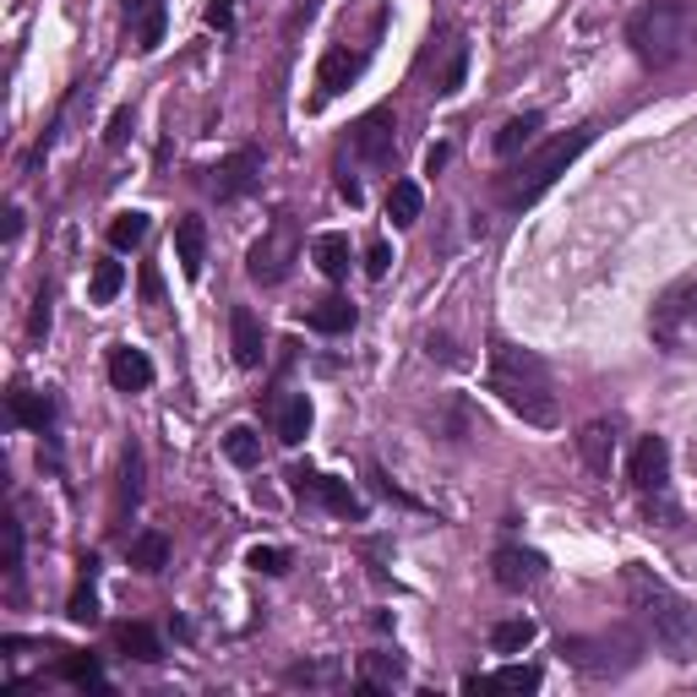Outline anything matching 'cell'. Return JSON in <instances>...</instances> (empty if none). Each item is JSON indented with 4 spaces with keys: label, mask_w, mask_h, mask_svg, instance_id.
I'll return each mask as SVG.
<instances>
[{
    "label": "cell",
    "mask_w": 697,
    "mask_h": 697,
    "mask_svg": "<svg viewBox=\"0 0 697 697\" xmlns=\"http://www.w3.org/2000/svg\"><path fill=\"white\" fill-rule=\"evenodd\" d=\"M126 22H131V33H136V50H158L170 11H164V0H126Z\"/></svg>",
    "instance_id": "17"
},
{
    "label": "cell",
    "mask_w": 697,
    "mask_h": 697,
    "mask_svg": "<svg viewBox=\"0 0 697 697\" xmlns=\"http://www.w3.org/2000/svg\"><path fill=\"white\" fill-rule=\"evenodd\" d=\"M121 289H126V267H121V262H99V267H93V284H88L93 306H110Z\"/></svg>",
    "instance_id": "31"
},
{
    "label": "cell",
    "mask_w": 697,
    "mask_h": 697,
    "mask_svg": "<svg viewBox=\"0 0 697 697\" xmlns=\"http://www.w3.org/2000/svg\"><path fill=\"white\" fill-rule=\"evenodd\" d=\"M229 344H235V366H246V371L262 366L267 332H262V321H256L252 306H235V311H229Z\"/></svg>",
    "instance_id": "13"
},
{
    "label": "cell",
    "mask_w": 697,
    "mask_h": 697,
    "mask_svg": "<svg viewBox=\"0 0 697 697\" xmlns=\"http://www.w3.org/2000/svg\"><path fill=\"white\" fill-rule=\"evenodd\" d=\"M338 191L349 196V207H360V202H366V191H360V181H349V175H338Z\"/></svg>",
    "instance_id": "45"
},
{
    "label": "cell",
    "mask_w": 697,
    "mask_h": 697,
    "mask_svg": "<svg viewBox=\"0 0 697 697\" xmlns=\"http://www.w3.org/2000/svg\"><path fill=\"white\" fill-rule=\"evenodd\" d=\"M295 262H300V224H295L289 213H278V218L267 224V235L246 252V273H252L256 284H284Z\"/></svg>",
    "instance_id": "6"
},
{
    "label": "cell",
    "mask_w": 697,
    "mask_h": 697,
    "mask_svg": "<svg viewBox=\"0 0 697 697\" xmlns=\"http://www.w3.org/2000/svg\"><path fill=\"white\" fill-rule=\"evenodd\" d=\"M491 392L508 403L512 414L523 420V426H556L562 420V403H556V381L545 371V360L540 355H529V349H517L508 338H496L491 344Z\"/></svg>",
    "instance_id": "1"
},
{
    "label": "cell",
    "mask_w": 697,
    "mask_h": 697,
    "mask_svg": "<svg viewBox=\"0 0 697 697\" xmlns=\"http://www.w3.org/2000/svg\"><path fill=\"white\" fill-rule=\"evenodd\" d=\"M463 71H469V50H463V44H452V61H447V71L437 76V93H442V99H452V93L463 88Z\"/></svg>",
    "instance_id": "35"
},
{
    "label": "cell",
    "mask_w": 697,
    "mask_h": 697,
    "mask_svg": "<svg viewBox=\"0 0 697 697\" xmlns=\"http://www.w3.org/2000/svg\"><path fill=\"white\" fill-rule=\"evenodd\" d=\"M273 431H278V442L284 447L306 442V431H311V398H306V392L278 398V403H273Z\"/></svg>",
    "instance_id": "16"
},
{
    "label": "cell",
    "mask_w": 697,
    "mask_h": 697,
    "mask_svg": "<svg viewBox=\"0 0 697 697\" xmlns=\"http://www.w3.org/2000/svg\"><path fill=\"white\" fill-rule=\"evenodd\" d=\"M22 235V207H6V240Z\"/></svg>",
    "instance_id": "46"
},
{
    "label": "cell",
    "mask_w": 697,
    "mask_h": 697,
    "mask_svg": "<svg viewBox=\"0 0 697 697\" xmlns=\"http://www.w3.org/2000/svg\"><path fill=\"white\" fill-rule=\"evenodd\" d=\"M61 676H65V681H76V687H104V676H99V659H93V654H65Z\"/></svg>",
    "instance_id": "34"
},
{
    "label": "cell",
    "mask_w": 697,
    "mask_h": 697,
    "mask_svg": "<svg viewBox=\"0 0 697 697\" xmlns=\"http://www.w3.org/2000/svg\"><path fill=\"white\" fill-rule=\"evenodd\" d=\"M409 676V665H403V654H360V687L366 693H381V687H398Z\"/></svg>",
    "instance_id": "21"
},
{
    "label": "cell",
    "mask_w": 697,
    "mask_h": 697,
    "mask_svg": "<svg viewBox=\"0 0 697 697\" xmlns=\"http://www.w3.org/2000/svg\"><path fill=\"white\" fill-rule=\"evenodd\" d=\"M65 616H71V622H82V627H93V622H99V594H93L88 583H76V594H71Z\"/></svg>",
    "instance_id": "36"
},
{
    "label": "cell",
    "mask_w": 697,
    "mask_h": 697,
    "mask_svg": "<svg viewBox=\"0 0 697 697\" xmlns=\"http://www.w3.org/2000/svg\"><path fill=\"white\" fill-rule=\"evenodd\" d=\"M207 28L229 33V28H235V0H213V6H207Z\"/></svg>",
    "instance_id": "41"
},
{
    "label": "cell",
    "mask_w": 697,
    "mask_h": 697,
    "mask_svg": "<svg viewBox=\"0 0 697 697\" xmlns=\"http://www.w3.org/2000/svg\"><path fill=\"white\" fill-rule=\"evenodd\" d=\"M121 648H126L131 659H142V665H153V659H164V643L153 627H142V622H126L121 627Z\"/></svg>",
    "instance_id": "28"
},
{
    "label": "cell",
    "mask_w": 697,
    "mask_h": 697,
    "mask_svg": "<svg viewBox=\"0 0 697 697\" xmlns=\"http://www.w3.org/2000/svg\"><path fill=\"white\" fill-rule=\"evenodd\" d=\"M256 572H267V577H278V572H289V556L284 551H273V545H256L252 556H246Z\"/></svg>",
    "instance_id": "39"
},
{
    "label": "cell",
    "mask_w": 697,
    "mask_h": 697,
    "mask_svg": "<svg viewBox=\"0 0 697 697\" xmlns=\"http://www.w3.org/2000/svg\"><path fill=\"white\" fill-rule=\"evenodd\" d=\"M295 480V496H317L327 512H338V517H366V502L344 485V480H332V474H317V469H295L289 474Z\"/></svg>",
    "instance_id": "9"
},
{
    "label": "cell",
    "mask_w": 697,
    "mask_h": 697,
    "mask_svg": "<svg viewBox=\"0 0 697 697\" xmlns=\"http://www.w3.org/2000/svg\"><path fill=\"white\" fill-rule=\"evenodd\" d=\"M529 643H534V622H523V616L491 627V648H496V654H523Z\"/></svg>",
    "instance_id": "30"
},
{
    "label": "cell",
    "mask_w": 697,
    "mask_h": 697,
    "mask_svg": "<svg viewBox=\"0 0 697 697\" xmlns=\"http://www.w3.org/2000/svg\"><path fill=\"white\" fill-rule=\"evenodd\" d=\"M648 332L659 349L670 355H693L697 349V284H676L670 295H659L654 317H648Z\"/></svg>",
    "instance_id": "5"
},
{
    "label": "cell",
    "mask_w": 697,
    "mask_h": 697,
    "mask_svg": "<svg viewBox=\"0 0 697 697\" xmlns=\"http://www.w3.org/2000/svg\"><path fill=\"white\" fill-rule=\"evenodd\" d=\"M126 126H131V110H115V121H110V131H104V142L121 147V142H126Z\"/></svg>",
    "instance_id": "44"
},
{
    "label": "cell",
    "mask_w": 697,
    "mask_h": 697,
    "mask_svg": "<svg viewBox=\"0 0 697 697\" xmlns=\"http://www.w3.org/2000/svg\"><path fill=\"white\" fill-rule=\"evenodd\" d=\"M463 687H469V693H480V687H502V693H534V687H540V670H534V665H502L496 676H485V681H480V676H469Z\"/></svg>",
    "instance_id": "24"
},
{
    "label": "cell",
    "mask_w": 697,
    "mask_h": 697,
    "mask_svg": "<svg viewBox=\"0 0 697 697\" xmlns=\"http://www.w3.org/2000/svg\"><path fill=\"white\" fill-rule=\"evenodd\" d=\"M366 55L371 50H349V44H332L317 65V88L332 99V93H344V88H355L360 82V71H366Z\"/></svg>",
    "instance_id": "12"
},
{
    "label": "cell",
    "mask_w": 697,
    "mask_h": 697,
    "mask_svg": "<svg viewBox=\"0 0 697 697\" xmlns=\"http://www.w3.org/2000/svg\"><path fill=\"white\" fill-rule=\"evenodd\" d=\"M420 202H426V196H420L414 181H392V186H387V218H392L398 229H409V224L420 218Z\"/></svg>",
    "instance_id": "25"
},
{
    "label": "cell",
    "mask_w": 697,
    "mask_h": 697,
    "mask_svg": "<svg viewBox=\"0 0 697 697\" xmlns=\"http://www.w3.org/2000/svg\"><path fill=\"white\" fill-rule=\"evenodd\" d=\"M447 164V147L442 142H437V147H431V153H426V170H431V175H437V170H442Z\"/></svg>",
    "instance_id": "47"
},
{
    "label": "cell",
    "mask_w": 697,
    "mask_h": 697,
    "mask_svg": "<svg viewBox=\"0 0 697 697\" xmlns=\"http://www.w3.org/2000/svg\"><path fill=\"white\" fill-rule=\"evenodd\" d=\"M110 387L115 392H147L153 387V360L131 344H115L110 349Z\"/></svg>",
    "instance_id": "14"
},
{
    "label": "cell",
    "mask_w": 697,
    "mask_h": 697,
    "mask_svg": "<svg viewBox=\"0 0 697 697\" xmlns=\"http://www.w3.org/2000/svg\"><path fill=\"white\" fill-rule=\"evenodd\" d=\"M344 676V665L338 659H321V665H295L289 670V687H332Z\"/></svg>",
    "instance_id": "33"
},
{
    "label": "cell",
    "mask_w": 697,
    "mask_h": 697,
    "mask_svg": "<svg viewBox=\"0 0 697 697\" xmlns=\"http://www.w3.org/2000/svg\"><path fill=\"white\" fill-rule=\"evenodd\" d=\"M577 452H583V463H588L594 474H611V458H616V426H611V420H588V426L577 431Z\"/></svg>",
    "instance_id": "19"
},
{
    "label": "cell",
    "mask_w": 697,
    "mask_h": 697,
    "mask_svg": "<svg viewBox=\"0 0 697 697\" xmlns=\"http://www.w3.org/2000/svg\"><path fill=\"white\" fill-rule=\"evenodd\" d=\"M534 136H540V115H512L508 126L496 131V153H502V158H517L523 147H534Z\"/></svg>",
    "instance_id": "27"
},
{
    "label": "cell",
    "mask_w": 697,
    "mask_h": 697,
    "mask_svg": "<svg viewBox=\"0 0 697 697\" xmlns=\"http://www.w3.org/2000/svg\"><path fill=\"white\" fill-rule=\"evenodd\" d=\"M131 567L136 572H164V562H170V540L158 534V529H147V534H136L131 540Z\"/></svg>",
    "instance_id": "26"
},
{
    "label": "cell",
    "mask_w": 697,
    "mask_h": 697,
    "mask_svg": "<svg viewBox=\"0 0 697 697\" xmlns=\"http://www.w3.org/2000/svg\"><path fill=\"white\" fill-rule=\"evenodd\" d=\"M622 583H627V599H633V611L643 616V627L654 633V643L670 654V659H697V616L693 605L670 588V583H659L648 567H627L622 572Z\"/></svg>",
    "instance_id": "2"
},
{
    "label": "cell",
    "mask_w": 697,
    "mask_h": 697,
    "mask_svg": "<svg viewBox=\"0 0 697 697\" xmlns=\"http://www.w3.org/2000/svg\"><path fill=\"white\" fill-rule=\"evenodd\" d=\"M224 452H229L235 469H256V463H262V437H256L252 426H235V431L224 437Z\"/></svg>",
    "instance_id": "29"
},
{
    "label": "cell",
    "mask_w": 697,
    "mask_h": 697,
    "mask_svg": "<svg viewBox=\"0 0 697 697\" xmlns=\"http://www.w3.org/2000/svg\"><path fill=\"white\" fill-rule=\"evenodd\" d=\"M158 295H164V278L153 262H142V300H158Z\"/></svg>",
    "instance_id": "43"
},
{
    "label": "cell",
    "mask_w": 697,
    "mask_h": 697,
    "mask_svg": "<svg viewBox=\"0 0 697 697\" xmlns=\"http://www.w3.org/2000/svg\"><path fill=\"white\" fill-rule=\"evenodd\" d=\"M491 577L512 588V594H523V588H534L540 577H545V556L540 551H523V545H502L496 556H491Z\"/></svg>",
    "instance_id": "10"
},
{
    "label": "cell",
    "mask_w": 697,
    "mask_h": 697,
    "mask_svg": "<svg viewBox=\"0 0 697 697\" xmlns=\"http://www.w3.org/2000/svg\"><path fill=\"white\" fill-rule=\"evenodd\" d=\"M693 39H697V11L687 0H648V6H637L627 17V44H633L637 61L654 65V71L681 61L693 50Z\"/></svg>",
    "instance_id": "3"
},
{
    "label": "cell",
    "mask_w": 697,
    "mask_h": 697,
    "mask_svg": "<svg viewBox=\"0 0 697 697\" xmlns=\"http://www.w3.org/2000/svg\"><path fill=\"white\" fill-rule=\"evenodd\" d=\"M349 142H355V153H360L371 170H387L392 153H398V121H392V110H371V115H360L355 131H349Z\"/></svg>",
    "instance_id": "8"
},
{
    "label": "cell",
    "mask_w": 697,
    "mask_h": 697,
    "mask_svg": "<svg viewBox=\"0 0 697 697\" xmlns=\"http://www.w3.org/2000/svg\"><path fill=\"white\" fill-rule=\"evenodd\" d=\"M594 142V126H572L567 136H551L545 147H534L529 158H517L508 175L496 181V196H502V207H529V202H540L545 191L556 186V175H567V164Z\"/></svg>",
    "instance_id": "4"
},
{
    "label": "cell",
    "mask_w": 697,
    "mask_h": 697,
    "mask_svg": "<svg viewBox=\"0 0 697 697\" xmlns=\"http://www.w3.org/2000/svg\"><path fill=\"white\" fill-rule=\"evenodd\" d=\"M311 256H317L321 278H332V284L349 278V262H355V256H349V235H332V229L317 235V240H311Z\"/></svg>",
    "instance_id": "22"
},
{
    "label": "cell",
    "mask_w": 697,
    "mask_h": 697,
    "mask_svg": "<svg viewBox=\"0 0 697 697\" xmlns=\"http://www.w3.org/2000/svg\"><path fill=\"white\" fill-rule=\"evenodd\" d=\"M175 256H181V273L186 278H202V262H207V224L186 213L181 224H175Z\"/></svg>",
    "instance_id": "20"
},
{
    "label": "cell",
    "mask_w": 697,
    "mask_h": 697,
    "mask_svg": "<svg viewBox=\"0 0 697 697\" xmlns=\"http://www.w3.org/2000/svg\"><path fill=\"white\" fill-rule=\"evenodd\" d=\"M256 175H262V158H256L252 147H246V153H235V158H224V164L213 170V191H218V202L246 196V191L256 186Z\"/></svg>",
    "instance_id": "15"
},
{
    "label": "cell",
    "mask_w": 697,
    "mask_h": 697,
    "mask_svg": "<svg viewBox=\"0 0 697 697\" xmlns=\"http://www.w3.org/2000/svg\"><path fill=\"white\" fill-rule=\"evenodd\" d=\"M387 267H392V246H387V240H371V246H366V273H371V278H387Z\"/></svg>",
    "instance_id": "40"
},
{
    "label": "cell",
    "mask_w": 697,
    "mask_h": 697,
    "mask_svg": "<svg viewBox=\"0 0 697 697\" xmlns=\"http://www.w3.org/2000/svg\"><path fill=\"white\" fill-rule=\"evenodd\" d=\"M562 654L583 676H622L627 665H637V643L633 637H562Z\"/></svg>",
    "instance_id": "7"
},
{
    "label": "cell",
    "mask_w": 697,
    "mask_h": 697,
    "mask_svg": "<svg viewBox=\"0 0 697 697\" xmlns=\"http://www.w3.org/2000/svg\"><path fill=\"white\" fill-rule=\"evenodd\" d=\"M121 474H126V485H121V502L136 508V496H142V452L126 447V458H121Z\"/></svg>",
    "instance_id": "38"
},
{
    "label": "cell",
    "mask_w": 697,
    "mask_h": 697,
    "mask_svg": "<svg viewBox=\"0 0 697 697\" xmlns=\"http://www.w3.org/2000/svg\"><path fill=\"white\" fill-rule=\"evenodd\" d=\"M147 240V213H115V224H110V246L115 252H136Z\"/></svg>",
    "instance_id": "32"
},
{
    "label": "cell",
    "mask_w": 697,
    "mask_h": 697,
    "mask_svg": "<svg viewBox=\"0 0 697 697\" xmlns=\"http://www.w3.org/2000/svg\"><path fill=\"white\" fill-rule=\"evenodd\" d=\"M28 332H33V338H44V332H50V289L33 300V321H28Z\"/></svg>",
    "instance_id": "42"
},
{
    "label": "cell",
    "mask_w": 697,
    "mask_h": 697,
    "mask_svg": "<svg viewBox=\"0 0 697 697\" xmlns=\"http://www.w3.org/2000/svg\"><path fill=\"white\" fill-rule=\"evenodd\" d=\"M6 414H11V426H28V431H50L55 426V398L50 392H11L6 398Z\"/></svg>",
    "instance_id": "18"
},
{
    "label": "cell",
    "mask_w": 697,
    "mask_h": 697,
    "mask_svg": "<svg viewBox=\"0 0 697 697\" xmlns=\"http://www.w3.org/2000/svg\"><path fill=\"white\" fill-rule=\"evenodd\" d=\"M306 327H317V332H349L355 327V306L344 295H321L317 306L306 311Z\"/></svg>",
    "instance_id": "23"
},
{
    "label": "cell",
    "mask_w": 697,
    "mask_h": 697,
    "mask_svg": "<svg viewBox=\"0 0 697 697\" xmlns=\"http://www.w3.org/2000/svg\"><path fill=\"white\" fill-rule=\"evenodd\" d=\"M0 534H6V577H17L22 572V523L0 517Z\"/></svg>",
    "instance_id": "37"
},
{
    "label": "cell",
    "mask_w": 697,
    "mask_h": 697,
    "mask_svg": "<svg viewBox=\"0 0 697 697\" xmlns=\"http://www.w3.org/2000/svg\"><path fill=\"white\" fill-rule=\"evenodd\" d=\"M627 474H633V485L643 496H648V491L659 496V491L670 485V442H665V437H643V442L633 447V469H627Z\"/></svg>",
    "instance_id": "11"
}]
</instances>
